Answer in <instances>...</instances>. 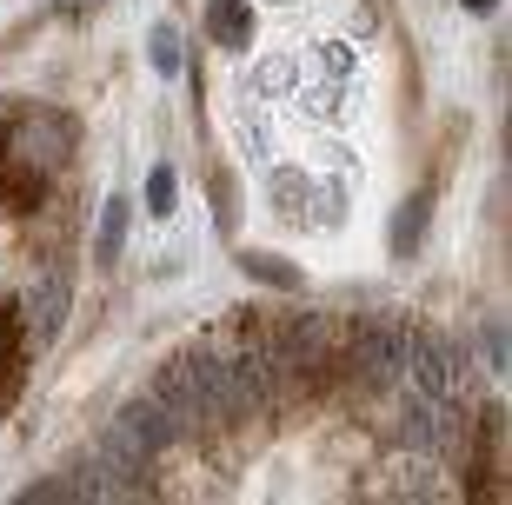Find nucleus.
I'll use <instances>...</instances> for the list:
<instances>
[{"instance_id":"obj_2","label":"nucleus","mask_w":512,"mask_h":505,"mask_svg":"<svg viewBox=\"0 0 512 505\" xmlns=\"http://www.w3.org/2000/svg\"><path fill=\"white\" fill-rule=\"evenodd\" d=\"M459 479H466V492H473L479 505H506L512 499V459H506V406H486L479 412V426H466V439H459Z\"/></svg>"},{"instance_id":"obj_11","label":"nucleus","mask_w":512,"mask_h":505,"mask_svg":"<svg viewBox=\"0 0 512 505\" xmlns=\"http://www.w3.org/2000/svg\"><path fill=\"white\" fill-rule=\"evenodd\" d=\"M240 273L280 286V293H300V273H293V260H280V253H240Z\"/></svg>"},{"instance_id":"obj_4","label":"nucleus","mask_w":512,"mask_h":505,"mask_svg":"<svg viewBox=\"0 0 512 505\" xmlns=\"http://www.w3.org/2000/svg\"><path fill=\"white\" fill-rule=\"evenodd\" d=\"M200 27L220 54H247L260 34V7L253 0H200Z\"/></svg>"},{"instance_id":"obj_10","label":"nucleus","mask_w":512,"mask_h":505,"mask_svg":"<svg viewBox=\"0 0 512 505\" xmlns=\"http://www.w3.org/2000/svg\"><path fill=\"white\" fill-rule=\"evenodd\" d=\"M140 206H147V220H173V206H180V173L160 160L147 173V187H140Z\"/></svg>"},{"instance_id":"obj_14","label":"nucleus","mask_w":512,"mask_h":505,"mask_svg":"<svg viewBox=\"0 0 512 505\" xmlns=\"http://www.w3.org/2000/svg\"><path fill=\"white\" fill-rule=\"evenodd\" d=\"M459 7H466V14H493L499 0H459Z\"/></svg>"},{"instance_id":"obj_3","label":"nucleus","mask_w":512,"mask_h":505,"mask_svg":"<svg viewBox=\"0 0 512 505\" xmlns=\"http://www.w3.org/2000/svg\"><path fill=\"white\" fill-rule=\"evenodd\" d=\"M27 366H34V339H27V319L14 300H0V419L20 406L27 393Z\"/></svg>"},{"instance_id":"obj_15","label":"nucleus","mask_w":512,"mask_h":505,"mask_svg":"<svg viewBox=\"0 0 512 505\" xmlns=\"http://www.w3.org/2000/svg\"><path fill=\"white\" fill-rule=\"evenodd\" d=\"M80 7H100V0H80Z\"/></svg>"},{"instance_id":"obj_12","label":"nucleus","mask_w":512,"mask_h":505,"mask_svg":"<svg viewBox=\"0 0 512 505\" xmlns=\"http://www.w3.org/2000/svg\"><path fill=\"white\" fill-rule=\"evenodd\" d=\"M240 87H247V94H260V100L286 94V87H293V60H260V67H247V74H240Z\"/></svg>"},{"instance_id":"obj_9","label":"nucleus","mask_w":512,"mask_h":505,"mask_svg":"<svg viewBox=\"0 0 512 505\" xmlns=\"http://www.w3.org/2000/svg\"><path fill=\"white\" fill-rule=\"evenodd\" d=\"M147 67L160 80H173L180 67H187V40H180V27H173V20H153V27H147Z\"/></svg>"},{"instance_id":"obj_1","label":"nucleus","mask_w":512,"mask_h":505,"mask_svg":"<svg viewBox=\"0 0 512 505\" xmlns=\"http://www.w3.org/2000/svg\"><path fill=\"white\" fill-rule=\"evenodd\" d=\"M80 160V120L54 100H7L0 107V220L27 226L47 213Z\"/></svg>"},{"instance_id":"obj_5","label":"nucleus","mask_w":512,"mask_h":505,"mask_svg":"<svg viewBox=\"0 0 512 505\" xmlns=\"http://www.w3.org/2000/svg\"><path fill=\"white\" fill-rule=\"evenodd\" d=\"M426 479H433V459L406 446L393 466L380 472V479H366V499H433V486H426Z\"/></svg>"},{"instance_id":"obj_7","label":"nucleus","mask_w":512,"mask_h":505,"mask_svg":"<svg viewBox=\"0 0 512 505\" xmlns=\"http://www.w3.org/2000/svg\"><path fill=\"white\" fill-rule=\"evenodd\" d=\"M127 226H133V200L127 193H107V200H100V226H94V266L100 273L127 253Z\"/></svg>"},{"instance_id":"obj_13","label":"nucleus","mask_w":512,"mask_h":505,"mask_svg":"<svg viewBox=\"0 0 512 505\" xmlns=\"http://www.w3.org/2000/svg\"><path fill=\"white\" fill-rule=\"evenodd\" d=\"M320 74L326 80H353V47H346V40H326L320 47Z\"/></svg>"},{"instance_id":"obj_8","label":"nucleus","mask_w":512,"mask_h":505,"mask_svg":"<svg viewBox=\"0 0 512 505\" xmlns=\"http://www.w3.org/2000/svg\"><path fill=\"white\" fill-rule=\"evenodd\" d=\"M426 233H433V193H413V200L393 213V260H413L419 246H426Z\"/></svg>"},{"instance_id":"obj_6","label":"nucleus","mask_w":512,"mask_h":505,"mask_svg":"<svg viewBox=\"0 0 512 505\" xmlns=\"http://www.w3.org/2000/svg\"><path fill=\"white\" fill-rule=\"evenodd\" d=\"M266 206H273V220L286 226H306V200H313V167H273L260 180Z\"/></svg>"}]
</instances>
